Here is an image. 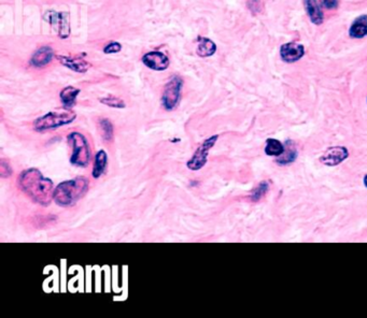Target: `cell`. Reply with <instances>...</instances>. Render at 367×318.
<instances>
[{"label":"cell","mask_w":367,"mask_h":318,"mask_svg":"<svg viewBox=\"0 0 367 318\" xmlns=\"http://www.w3.org/2000/svg\"><path fill=\"white\" fill-rule=\"evenodd\" d=\"M18 186L36 204L42 207L49 206L54 200L53 181L45 178L40 170L30 168L21 172Z\"/></svg>","instance_id":"obj_1"},{"label":"cell","mask_w":367,"mask_h":318,"mask_svg":"<svg viewBox=\"0 0 367 318\" xmlns=\"http://www.w3.org/2000/svg\"><path fill=\"white\" fill-rule=\"evenodd\" d=\"M90 188V181L79 177L60 183L54 189V202L60 207H71L82 199Z\"/></svg>","instance_id":"obj_2"},{"label":"cell","mask_w":367,"mask_h":318,"mask_svg":"<svg viewBox=\"0 0 367 318\" xmlns=\"http://www.w3.org/2000/svg\"><path fill=\"white\" fill-rule=\"evenodd\" d=\"M76 119V114L71 109L63 108L60 110L51 111L42 117L38 118L34 122V129L37 132H44L47 130H53L60 128L66 125H69L74 122Z\"/></svg>","instance_id":"obj_3"},{"label":"cell","mask_w":367,"mask_h":318,"mask_svg":"<svg viewBox=\"0 0 367 318\" xmlns=\"http://www.w3.org/2000/svg\"><path fill=\"white\" fill-rule=\"evenodd\" d=\"M69 144L72 148V154L70 156V163L74 167L85 168L89 166L91 161V149L88 139L83 133L72 131L67 137Z\"/></svg>","instance_id":"obj_4"},{"label":"cell","mask_w":367,"mask_h":318,"mask_svg":"<svg viewBox=\"0 0 367 318\" xmlns=\"http://www.w3.org/2000/svg\"><path fill=\"white\" fill-rule=\"evenodd\" d=\"M183 88V80L176 75L171 78L164 89L162 103L163 107L167 111L175 110L181 99V91Z\"/></svg>","instance_id":"obj_5"},{"label":"cell","mask_w":367,"mask_h":318,"mask_svg":"<svg viewBox=\"0 0 367 318\" xmlns=\"http://www.w3.org/2000/svg\"><path fill=\"white\" fill-rule=\"evenodd\" d=\"M218 139H219V136L218 134H216V136H211L210 138L206 139L204 142H202L197 148L195 153L193 154L191 159L187 162V167L192 171H198L202 167H204L207 163L209 152L212 148L215 147V144L218 141Z\"/></svg>","instance_id":"obj_6"},{"label":"cell","mask_w":367,"mask_h":318,"mask_svg":"<svg viewBox=\"0 0 367 318\" xmlns=\"http://www.w3.org/2000/svg\"><path fill=\"white\" fill-rule=\"evenodd\" d=\"M44 20L50 23V25L59 34L62 39H66L70 36V22L69 14L67 12H55L49 11L44 15Z\"/></svg>","instance_id":"obj_7"},{"label":"cell","mask_w":367,"mask_h":318,"mask_svg":"<svg viewBox=\"0 0 367 318\" xmlns=\"http://www.w3.org/2000/svg\"><path fill=\"white\" fill-rule=\"evenodd\" d=\"M143 65L151 70L164 71L169 67V59L166 54L159 51H151L142 56Z\"/></svg>","instance_id":"obj_8"},{"label":"cell","mask_w":367,"mask_h":318,"mask_svg":"<svg viewBox=\"0 0 367 318\" xmlns=\"http://www.w3.org/2000/svg\"><path fill=\"white\" fill-rule=\"evenodd\" d=\"M305 55V47L301 43L289 42L280 47V57L284 63L292 64L302 60Z\"/></svg>","instance_id":"obj_9"},{"label":"cell","mask_w":367,"mask_h":318,"mask_svg":"<svg viewBox=\"0 0 367 318\" xmlns=\"http://www.w3.org/2000/svg\"><path fill=\"white\" fill-rule=\"evenodd\" d=\"M349 156V152L344 147H334L326 150L320 158V161L325 166L333 167L339 165Z\"/></svg>","instance_id":"obj_10"},{"label":"cell","mask_w":367,"mask_h":318,"mask_svg":"<svg viewBox=\"0 0 367 318\" xmlns=\"http://www.w3.org/2000/svg\"><path fill=\"white\" fill-rule=\"evenodd\" d=\"M57 60L60 61V63L69 68L70 70L74 71V72H79V73H84L90 69L91 64L88 63L86 61H84L83 59H80V57H71V56H57Z\"/></svg>","instance_id":"obj_11"},{"label":"cell","mask_w":367,"mask_h":318,"mask_svg":"<svg viewBox=\"0 0 367 318\" xmlns=\"http://www.w3.org/2000/svg\"><path fill=\"white\" fill-rule=\"evenodd\" d=\"M54 59V51L50 46H42L35 54L31 60V65L35 68H42V67L49 65Z\"/></svg>","instance_id":"obj_12"},{"label":"cell","mask_w":367,"mask_h":318,"mask_svg":"<svg viewBox=\"0 0 367 318\" xmlns=\"http://www.w3.org/2000/svg\"><path fill=\"white\" fill-rule=\"evenodd\" d=\"M305 9L310 21L314 25H321L324 21V14L317 0H304Z\"/></svg>","instance_id":"obj_13"},{"label":"cell","mask_w":367,"mask_h":318,"mask_svg":"<svg viewBox=\"0 0 367 318\" xmlns=\"http://www.w3.org/2000/svg\"><path fill=\"white\" fill-rule=\"evenodd\" d=\"M349 36L354 39H362L367 36V15L355 18L349 30Z\"/></svg>","instance_id":"obj_14"},{"label":"cell","mask_w":367,"mask_h":318,"mask_svg":"<svg viewBox=\"0 0 367 318\" xmlns=\"http://www.w3.org/2000/svg\"><path fill=\"white\" fill-rule=\"evenodd\" d=\"M108 165V155L106 151L99 150L95 155V161H94V167L92 171V177L94 179H99L106 171Z\"/></svg>","instance_id":"obj_15"},{"label":"cell","mask_w":367,"mask_h":318,"mask_svg":"<svg viewBox=\"0 0 367 318\" xmlns=\"http://www.w3.org/2000/svg\"><path fill=\"white\" fill-rule=\"evenodd\" d=\"M81 91L73 86H67V88L63 89V91L60 94V98L65 108L71 109L75 105L76 98H78L79 94Z\"/></svg>","instance_id":"obj_16"},{"label":"cell","mask_w":367,"mask_h":318,"mask_svg":"<svg viewBox=\"0 0 367 318\" xmlns=\"http://www.w3.org/2000/svg\"><path fill=\"white\" fill-rule=\"evenodd\" d=\"M198 46H197V54L200 57H210L217 52V45L216 43L208 39L205 37H198Z\"/></svg>","instance_id":"obj_17"},{"label":"cell","mask_w":367,"mask_h":318,"mask_svg":"<svg viewBox=\"0 0 367 318\" xmlns=\"http://www.w3.org/2000/svg\"><path fill=\"white\" fill-rule=\"evenodd\" d=\"M285 149L283 144L277 139H267L265 153L268 156H281Z\"/></svg>","instance_id":"obj_18"},{"label":"cell","mask_w":367,"mask_h":318,"mask_svg":"<svg viewBox=\"0 0 367 318\" xmlns=\"http://www.w3.org/2000/svg\"><path fill=\"white\" fill-rule=\"evenodd\" d=\"M99 131L101 138L106 142H111L113 139V125L108 119H101L99 121Z\"/></svg>","instance_id":"obj_19"},{"label":"cell","mask_w":367,"mask_h":318,"mask_svg":"<svg viewBox=\"0 0 367 318\" xmlns=\"http://www.w3.org/2000/svg\"><path fill=\"white\" fill-rule=\"evenodd\" d=\"M100 102L104 105H107V107L114 108V109H124L125 107H126V104H125L124 100H122L121 98H118V97H114V96H109V97L101 98Z\"/></svg>","instance_id":"obj_20"},{"label":"cell","mask_w":367,"mask_h":318,"mask_svg":"<svg viewBox=\"0 0 367 318\" xmlns=\"http://www.w3.org/2000/svg\"><path fill=\"white\" fill-rule=\"evenodd\" d=\"M281 156L282 157L279 156V159L277 160V162L280 163V165H289V163L293 162L297 158V152L294 149L290 150L289 153H285V151H284V153Z\"/></svg>","instance_id":"obj_21"},{"label":"cell","mask_w":367,"mask_h":318,"mask_svg":"<svg viewBox=\"0 0 367 318\" xmlns=\"http://www.w3.org/2000/svg\"><path fill=\"white\" fill-rule=\"evenodd\" d=\"M267 190H268V183L267 182L259 183L258 186L253 190L252 195H251V199H252L253 201H258L266 194Z\"/></svg>","instance_id":"obj_22"},{"label":"cell","mask_w":367,"mask_h":318,"mask_svg":"<svg viewBox=\"0 0 367 318\" xmlns=\"http://www.w3.org/2000/svg\"><path fill=\"white\" fill-rule=\"evenodd\" d=\"M122 51V44L117 41H111L103 47L104 54H115Z\"/></svg>","instance_id":"obj_23"},{"label":"cell","mask_w":367,"mask_h":318,"mask_svg":"<svg viewBox=\"0 0 367 318\" xmlns=\"http://www.w3.org/2000/svg\"><path fill=\"white\" fill-rule=\"evenodd\" d=\"M0 175H2L4 179L10 178L12 176V168L10 163L6 159H2V162H0Z\"/></svg>","instance_id":"obj_24"},{"label":"cell","mask_w":367,"mask_h":318,"mask_svg":"<svg viewBox=\"0 0 367 318\" xmlns=\"http://www.w3.org/2000/svg\"><path fill=\"white\" fill-rule=\"evenodd\" d=\"M339 0H323V6L326 9H336L338 7Z\"/></svg>","instance_id":"obj_25"},{"label":"cell","mask_w":367,"mask_h":318,"mask_svg":"<svg viewBox=\"0 0 367 318\" xmlns=\"http://www.w3.org/2000/svg\"><path fill=\"white\" fill-rule=\"evenodd\" d=\"M364 184L367 187V176H365V178H364Z\"/></svg>","instance_id":"obj_26"}]
</instances>
